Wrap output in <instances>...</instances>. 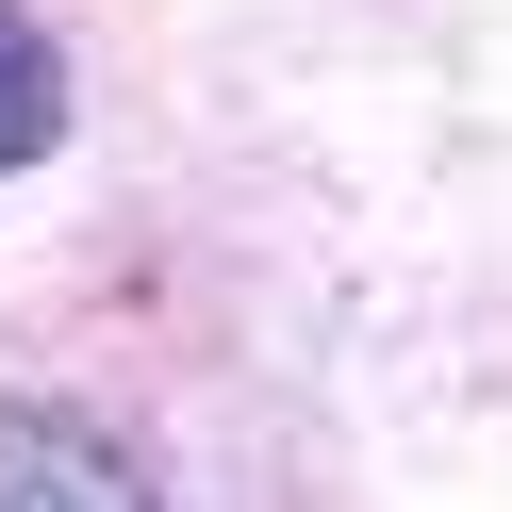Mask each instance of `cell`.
Segmentation results:
<instances>
[{
  "mask_svg": "<svg viewBox=\"0 0 512 512\" xmlns=\"http://www.w3.org/2000/svg\"><path fill=\"white\" fill-rule=\"evenodd\" d=\"M0 512H149V463L100 430V413L0 397Z\"/></svg>",
  "mask_w": 512,
  "mask_h": 512,
  "instance_id": "obj_1",
  "label": "cell"
},
{
  "mask_svg": "<svg viewBox=\"0 0 512 512\" xmlns=\"http://www.w3.org/2000/svg\"><path fill=\"white\" fill-rule=\"evenodd\" d=\"M50 149H67V50H50L34 17L0 0V182H17V166H50Z\"/></svg>",
  "mask_w": 512,
  "mask_h": 512,
  "instance_id": "obj_2",
  "label": "cell"
}]
</instances>
